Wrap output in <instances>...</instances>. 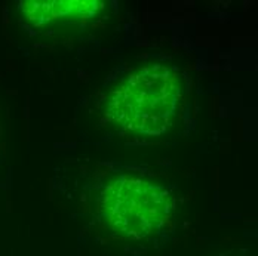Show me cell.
I'll return each instance as SVG.
<instances>
[{
    "label": "cell",
    "instance_id": "6da1fadb",
    "mask_svg": "<svg viewBox=\"0 0 258 256\" xmlns=\"http://www.w3.org/2000/svg\"><path fill=\"white\" fill-rule=\"evenodd\" d=\"M182 83L177 70L153 64L135 70L110 94L107 116L131 135L159 136L178 116Z\"/></svg>",
    "mask_w": 258,
    "mask_h": 256
},
{
    "label": "cell",
    "instance_id": "7a4b0ae2",
    "mask_svg": "<svg viewBox=\"0 0 258 256\" xmlns=\"http://www.w3.org/2000/svg\"><path fill=\"white\" fill-rule=\"evenodd\" d=\"M108 227L128 240H144L163 228L171 216V196L165 188L135 177L110 182L101 194Z\"/></svg>",
    "mask_w": 258,
    "mask_h": 256
},
{
    "label": "cell",
    "instance_id": "3957f363",
    "mask_svg": "<svg viewBox=\"0 0 258 256\" xmlns=\"http://www.w3.org/2000/svg\"><path fill=\"white\" fill-rule=\"evenodd\" d=\"M24 18L36 28L53 30L59 27L86 26L104 9L98 0H46L23 2L20 6Z\"/></svg>",
    "mask_w": 258,
    "mask_h": 256
}]
</instances>
